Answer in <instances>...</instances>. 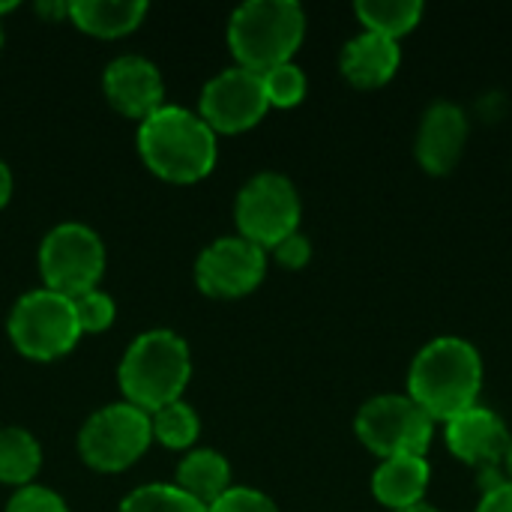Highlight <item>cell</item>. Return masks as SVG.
Here are the masks:
<instances>
[{
  "label": "cell",
  "mask_w": 512,
  "mask_h": 512,
  "mask_svg": "<svg viewBox=\"0 0 512 512\" xmlns=\"http://www.w3.org/2000/svg\"><path fill=\"white\" fill-rule=\"evenodd\" d=\"M483 387V360L459 336H438L420 348L408 372V396L432 417L453 420L477 405Z\"/></svg>",
  "instance_id": "obj_1"
},
{
  "label": "cell",
  "mask_w": 512,
  "mask_h": 512,
  "mask_svg": "<svg viewBox=\"0 0 512 512\" xmlns=\"http://www.w3.org/2000/svg\"><path fill=\"white\" fill-rule=\"evenodd\" d=\"M141 159L153 174L171 183H195L216 165V132L177 105H162L138 129Z\"/></svg>",
  "instance_id": "obj_2"
},
{
  "label": "cell",
  "mask_w": 512,
  "mask_h": 512,
  "mask_svg": "<svg viewBox=\"0 0 512 512\" xmlns=\"http://www.w3.org/2000/svg\"><path fill=\"white\" fill-rule=\"evenodd\" d=\"M189 375V348L171 330H150L138 336L120 363V387L126 402L147 414L177 402L189 384Z\"/></svg>",
  "instance_id": "obj_3"
},
{
  "label": "cell",
  "mask_w": 512,
  "mask_h": 512,
  "mask_svg": "<svg viewBox=\"0 0 512 512\" xmlns=\"http://www.w3.org/2000/svg\"><path fill=\"white\" fill-rule=\"evenodd\" d=\"M306 33V12L294 0H249L234 9L228 42L240 66L267 72L288 63Z\"/></svg>",
  "instance_id": "obj_4"
},
{
  "label": "cell",
  "mask_w": 512,
  "mask_h": 512,
  "mask_svg": "<svg viewBox=\"0 0 512 512\" xmlns=\"http://www.w3.org/2000/svg\"><path fill=\"white\" fill-rule=\"evenodd\" d=\"M354 429L360 441L381 459L423 456L432 444L435 420L411 396L384 393L357 411Z\"/></svg>",
  "instance_id": "obj_5"
},
{
  "label": "cell",
  "mask_w": 512,
  "mask_h": 512,
  "mask_svg": "<svg viewBox=\"0 0 512 512\" xmlns=\"http://www.w3.org/2000/svg\"><path fill=\"white\" fill-rule=\"evenodd\" d=\"M81 330L75 306L57 291H30L9 312V339L30 360H57L75 348Z\"/></svg>",
  "instance_id": "obj_6"
},
{
  "label": "cell",
  "mask_w": 512,
  "mask_h": 512,
  "mask_svg": "<svg viewBox=\"0 0 512 512\" xmlns=\"http://www.w3.org/2000/svg\"><path fill=\"white\" fill-rule=\"evenodd\" d=\"M39 270H42L45 288L69 300L93 291L105 270V249H102L99 234L78 222L57 225L42 240Z\"/></svg>",
  "instance_id": "obj_7"
},
{
  "label": "cell",
  "mask_w": 512,
  "mask_h": 512,
  "mask_svg": "<svg viewBox=\"0 0 512 512\" xmlns=\"http://www.w3.org/2000/svg\"><path fill=\"white\" fill-rule=\"evenodd\" d=\"M150 441H153L150 414L129 402H117L96 411L84 423L78 435V450L90 468L111 474L138 462L150 447Z\"/></svg>",
  "instance_id": "obj_8"
},
{
  "label": "cell",
  "mask_w": 512,
  "mask_h": 512,
  "mask_svg": "<svg viewBox=\"0 0 512 512\" xmlns=\"http://www.w3.org/2000/svg\"><path fill=\"white\" fill-rule=\"evenodd\" d=\"M300 225V195L285 174H255L237 195L240 237L261 249H273Z\"/></svg>",
  "instance_id": "obj_9"
},
{
  "label": "cell",
  "mask_w": 512,
  "mask_h": 512,
  "mask_svg": "<svg viewBox=\"0 0 512 512\" xmlns=\"http://www.w3.org/2000/svg\"><path fill=\"white\" fill-rule=\"evenodd\" d=\"M270 102L264 93L261 72L231 66L207 81L201 93V120L213 132H243L267 114Z\"/></svg>",
  "instance_id": "obj_10"
},
{
  "label": "cell",
  "mask_w": 512,
  "mask_h": 512,
  "mask_svg": "<svg viewBox=\"0 0 512 512\" xmlns=\"http://www.w3.org/2000/svg\"><path fill=\"white\" fill-rule=\"evenodd\" d=\"M264 270L267 255L261 246L246 237H222L201 252L195 279L210 297H243L261 285Z\"/></svg>",
  "instance_id": "obj_11"
},
{
  "label": "cell",
  "mask_w": 512,
  "mask_h": 512,
  "mask_svg": "<svg viewBox=\"0 0 512 512\" xmlns=\"http://www.w3.org/2000/svg\"><path fill=\"white\" fill-rule=\"evenodd\" d=\"M510 429L492 408H468L447 420V447L456 459L474 468H495L504 465L510 450Z\"/></svg>",
  "instance_id": "obj_12"
},
{
  "label": "cell",
  "mask_w": 512,
  "mask_h": 512,
  "mask_svg": "<svg viewBox=\"0 0 512 512\" xmlns=\"http://www.w3.org/2000/svg\"><path fill=\"white\" fill-rule=\"evenodd\" d=\"M468 141V117L456 102H432L417 129V159L429 174L456 168Z\"/></svg>",
  "instance_id": "obj_13"
},
{
  "label": "cell",
  "mask_w": 512,
  "mask_h": 512,
  "mask_svg": "<svg viewBox=\"0 0 512 512\" xmlns=\"http://www.w3.org/2000/svg\"><path fill=\"white\" fill-rule=\"evenodd\" d=\"M105 96L111 105L129 117L147 120L153 111L162 108L165 84L159 69L138 54H126L108 63L105 69Z\"/></svg>",
  "instance_id": "obj_14"
},
{
  "label": "cell",
  "mask_w": 512,
  "mask_h": 512,
  "mask_svg": "<svg viewBox=\"0 0 512 512\" xmlns=\"http://www.w3.org/2000/svg\"><path fill=\"white\" fill-rule=\"evenodd\" d=\"M399 42L372 30H363L342 48V72L357 87H381L399 69Z\"/></svg>",
  "instance_id": "obj_15"
},
{
  "label": "cell",
  "mask_w": 512,
  "mask_h": 512,
  "mask_svg": "<svg viewBox=\"0 0 512 512\" xmlns=\"http://www.w3.org/2000/svg\"><path fill=\"white\" fill-rule=\"evenodd\" d=\"M429 477H432V468L423 456H393L378 465L372 477V492L393 512L405 510L423 501L429 489Z\"/></svg>",
  "instance_id": "obj_16"
},
{
  "label": "cell",
  "mask_w": 512,
  "mask_h": 512,
  "mask_svg": "<svg viewBox=\"0 0 512 512\" xmlns=\"http://www.w3.org/2000/svg\"><path fill=\"white\" fill-rule=\"evenodd\" d=\"M66 15L81 30L111 39V36H123V33L135 30L147 15V3H141V0H75V3H66Z\"/></svg>",
  "instance_id": "obj_17"
},
{
  "label": "cell",
  "mask_w": 512,
  "mask_h": 512,
  "mask_svg": "<svg viewBox=\"0 0 512 512\" xmlns=\"http://www.w3.org/2000/svg\"><path fill=\"white\" fill-rule=\"evenodd\" d=\"M174 486L180 492H186L189 498H195L198 504L210 507L231 489V468H228L225 456H219L213 450H195L180 462Z\"/></svg>",
  "instance_id": "obj_18"
},
{
  "label": "cell",
  "mask_w": 512,
  "mask_h": 512,
  "mask_svg": "<svg viewBox=\"0 0 512 512\" xmlns=\"http://www.w3.org/2000/svg\"><path fill=\"white\" fill-rule=\"evenodd\" d=\"M42 465L36 438L24 429H0V483L27 486Z\"/></svg>",
  "instance_id": "obj_19"
},
{
  "label": "cell",
  "mask_w": 512,
  "mask_h": 512,
  "mask_svg": "<svg viewBox=\"0 0 512 512\" xmlns=\"http://www.w3.org/2000/svg\"><path fill=\"white\" fill-rule=\"evenodd\" d=\"M357 15L366 24V30L396 39L423 18V3L420 0H360Z\"/></svg>",
  "instance_id": "obj_20"
},
{
  "label": "cell",
  "mask_w": 512,
  "mask_h": 512,
  "mask_svg": "<svg viewBox=\"0 0 512 512\" xmlns=\"http://www.w3.org/2000/svg\"><path fill=\"white\" fill-rule=\"evenodd\" d=\"M150 429H153V438L165 444L168 450H186L195 444L201 423H198V414L186 402L177 399L150 414Z\"/></svg>",
  "instance_id": "obj_21"
},
{
  "label": "cell",
  "mask_w": 512,
  "mask_h": 512,
  "mask_svg": "<svg viewBox=\"0 0 512 512\" xmlns=\"http://www.w3.org/2000/svg\"><path fill=\"white\" fill-rule=\"evenodd\" d=\"M120 512H207L204 504H198L195 498H189L186 492H180L177 486H141L135 489L123 504Z\"/></svg>",
  "instance_id": "obj_22"
},
{
  "label": "cell",
  "mask_w": 512,
  "mask_h": 512,
  "mask_svg": "<svg viewBox=\"0 0 512 512\" xmlns=\"http://www.w3.org/2000/svg\"><path fill=\"white\" fill-rule=\"evenodd\" d=\"M261 81H264V93L270 105L291 108L306 96V72L291 60L261 72Z\"/></svg>",
  "instance_id": "obj_23"
},
{
  "label": "cell",
  "mask_w": 512,
  "mask_h": 512,
  "mask_svg": "<svg viewBox=\"0 0 512 512\" xmlns=\"http://www.w3.org/2000/svg\"><path fill=\"white\" fill-rule=\"evenodd\" d=\"M72 306H75V321H78L81 333H102V330H108L111 321H114V312H117L114 300L105 291H99V288L72 297Z\"/></svg>",
  "instance_id": "obj_24"
},
{
  "label": "cell",
  "mask_w": 512,
  "mask_h": 512,
  "mask_svg": "<svg viewBox=\"0 0 512 512\" xmlns=\"http://www.w3.org/2000/svg\"><path fill=\"white\" fill-rule=\"evenodd\" d=\"M207 512H279L276 504L255 489H228L219 501H213Z\"/></svg>",
  "instance_id": "obj_25"
},
{
  "label": "cell",
  "mask_w": 512,
  "mask_h": 512,
  "mask_svg": "<svg viewBox=\"0 0 512 512\" xmlns=\"http://www.w3.org/2000/svg\"><path fill=\"white\" fill-rule=\"evenodd\" d=\"M6 512H69L60 495H54L51 489L42 486H24L12 501Z\"/></svg>",
  "instance_id": "obj_26"
},
{
  "label": "cell",
  "mask_w": 512,
  "mask_h": 512,
  "mask_svg": "<svg viewBox=\"0 0 512 512\" xmlns=\"http://www.w3.org/2000/svg\"><path fill=\"white\" fill-rule=\"evenodd\" d=\"M273 252H276V261H279L282 267H288V270H300V267H306V264H309V258H312V243H309V237H306V234L294 231V234H288L282 243H276V246H273Z\"/></svg>",
  "instance_id": "obj_27"
},
{
  "label": "cell",
  "mask_w": 512,
  "mask_h": 512,
  "mask_svg": "<svg viewBox=\"0 0 512 512\" xmlns=\"http://www.w3.org/2000/svg\"><path fill=\"white\" fill-rule=\"evenodd\" d=\"M477 512H512V480L501 483L492 492H483Z\"/></svg>",
  "instance_id": "obj_28"
},
{
  "label": "cell",
  "mask_w": 512,
  "mask_h": 512,
  "mask_svg": "<svg viewBox=\"0 0 512 512\" xmlns=\"http://www.w3.org/2000/svg\"><path fill=\"white\" fill-rule=\"evenodd\" d=\"M9 195H12V174H9V168L0 162V207L9 201Z\"/></svg>",
  "instance_id": "obj_29"
},
{
  "label": "cell",
  "mask_w": 512,
  "mask_h": 512,
  "mask_svg": "<svg viewBox=\"0 0 512 512\" xmlns=\"http://www.w3.org/2000/svg\"><path fill=\"white\" fill-rule=\"evenodd\" d=\"M396 512H441L438 507H432V504H414V507H405V510H396Z\"/></svg>",
  "instance_id": "obj_30"
},
{
  "label": "cell",
  "mask_w": 512,
  "mask_h": 512,
  "mask_svg": "<svg viewBox=\"0 0 512 512\" xmlns=\"http://www.w3.org/2000/svg\"><path fill=\"white\" fill-rule=\"evenodd\" d=\"M504 471H507V477L512 480V441H510V450H507V459H504Z\"/></svg>",
  "instance_id": "obj_31"
},
{
  "label": "cell",
  "mask_w": 512,
  "mask_h": 512,
  "mask_svg": "<svg viewBox=\"0 0 512 512\" xmlns=\"http://www.w3.org/2000/svg\"><path fill=\"white\" fill-rule=\"evenodd\" d=\"M0 48H3V27H0Z\"/></svg>",
  "instance_id": "obj_32"
}]
</instances>
